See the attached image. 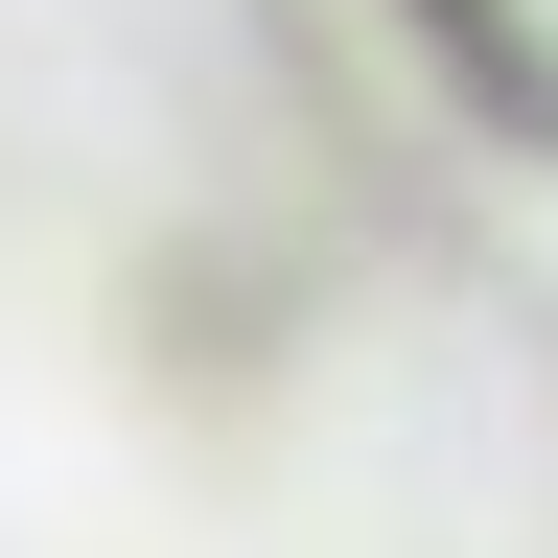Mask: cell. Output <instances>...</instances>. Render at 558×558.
Segmentation results:
<instances>
[{"label":"cell","instance_id":"cell-1","mask_svg":"<svg viewBox=\"0 0 558 558\" xmlns=\"http://www.w3.org/2000/svg\"><path fill=\"white\" fill-rule=\"evenodd\" d=\"M0 558H558V0H0Z\"/></svg>","mask_w":558,"mask_h":558}]
</instances>
